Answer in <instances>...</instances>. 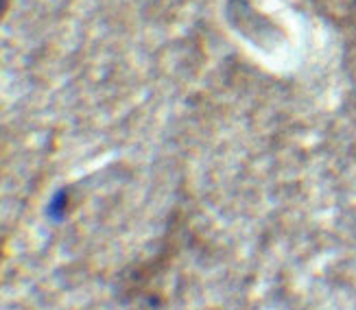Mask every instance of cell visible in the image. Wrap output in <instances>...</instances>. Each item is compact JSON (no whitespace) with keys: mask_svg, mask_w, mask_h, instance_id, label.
Listing matches in <instances>:
<instances>
[{"mask_svg":"<svg viewBox=\"0 0 356 310\" xmlns=\"http://www.w3.org/2000/svg\"><path fill=\"white\" fill-rule=\"evenodd\" d=\"M9 3H11V0H0V18H5V13L9 9Z\"/></svg>","mask_w":356,"mask_h":310,"instance_id":"7a4b0ae2","label":"cell"},{"mask_svg":"<svg viewBox=\"0 0 356 310\" xmlns=\"http://www.w3.org/2000/svg\"><path fill=\"white\" fill-rule=\"evenodd\" d=\"M68 208H70V197H68V193H66V190H59V193L55 195V199L51 201L49 214L53 216L55 221H61V219L66 216Z\"/></svg>","mask_w":356,"mask_h":310,"instance_id":"6da1fadb","label":"cell"}]
</instances>
